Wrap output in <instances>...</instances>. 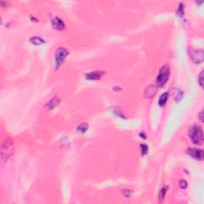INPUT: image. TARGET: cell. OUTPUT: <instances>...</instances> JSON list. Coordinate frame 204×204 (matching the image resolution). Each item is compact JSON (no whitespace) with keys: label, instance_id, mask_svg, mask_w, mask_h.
I'll use <instances>...</instances> for the list:
<instances>
[{"label":"cell","instance_id":"12","mask_svg":"<svg viewBox=\"0 0 204 204\" xmlns=\"http://www.w3.org/2000/svg\"><path fill=\"white\" fill-rule=\"evenodd\" d=\"M167 189H168V187L167 186H164L159 191V202H163V200L164 199V197H165L166 194H167Z\"/></svg>","mask_w":204,"mask_h":204},{"label":"cell","instance_id":"13","mask_svg":"<svg viewBox=\"0 0 204 204\" xmlns=\"http://www.w3.org/2000/svg\"><path fill=\"white\" fill-rule=\"evenodd\" d=\"M88 128H89L88 124L82 123L80 125H78V127H77V131L79 132H81V133H82V134H84L85 132L88 130Z\"/></svg>","mask_w":204,"mask_h":204},{"label":"cell","instance_id":"16","mask_svg":"<svg viewBox=\"0 0 204 204\" xmlns=\"http://www.w3.org/2000/svg\"><path fill=\"white\" fill-rule=\"evenodd\" d=\"M183 4L180 3L179 7L178 8L177 10V15L179 16H183V13H184V11H183Z\"/></svg>","mask_w":204,"mask_h":204},{"label":"cell","instance_id":"7","mask_svg":"<svg viewBox=\"0 0 204 204\" xmlns=\"http://www.w3.org/2000/svg\"><path fill=\"white\" fill-rule=\"evenodd\" d=\"M156 92H157L156 87L153 85H150L145 89L144 95L146 98H152L156 94Z\"/></svg>","mask_w":204,"mask_h":204},{"label":"cell","instance_id":"6","mask_svg":"<svg viewBox=\"0 0 204 204\" xmlns=\"http://www.w3.org/2000/svg\"><path fill=\"white\" fill-rule=\"evenodd\" d=\"M52 25L54 29L58 30V31H63L66 28L65 23H63V21L58 17H55L52 19Z\"/></svg>","mask_w":204,"mask_h":204},{"label":"cell","instance_id":"10","mask_svg":"<svg viewBox=\"0 0 204 204\" xmlns=\"http://www.w3.org/2000/svg\"><path fill=\"white\" fill-rule=\"evenodd\" d=\"M168 96H169L168 92H164V93L162 94L160 97H159V106L163 107V106L165 105L167 101V99H168Z\"/></svg>","mask_w":204,"mask_h":204},{"label":"cell","instance_id":"18","mask_svg":"<svg viewBox=\"0 0 204 204\" xmlns=\"http://www.w3.org/2000/svg\"><path fill=\"white\" fill-rule=\"evenodd\" d=\"M122 193H123L124 196L127 197V198H129V197L131 196V195H132V191L125 189V190H123V191H122Z\"/></svg>","mask_w":204,"mask_h":204},{"label":"cell","instance_id":"2","mask_svg":"<svg viewBox=\"0 0 204 204\" xmlns=\"http://www.w3.org/2000/svg\"><path fill=\"white\" fill-rule=\"evenodd\" d=\"M170 76V67L168 65H164L159 69L158 76L156 78V85L159 87H163L168 81Z\"/></svg>","mask_w":204,"mask_h":204},{"label":"cell","instance_id":"20","mask_svg":"<svg viewBox=\"0 0 204 204\" xmlns=\"http://www.w3.org/2000/svg\"><path fill=\"white\" fill-rule=\"evenodd\" d=\"M199 119L202 122H203V111L202 110L199 113Z\"/></svg>","mask_w":204,"mask_h":204},{"label":"cell","instance_id":"3","mask_svg":"<svg viewBox=\"0 0 204 204\" xmlns=\"http://www.w3.org/2000/svg\"><path fill=\"white\" fill-rule=\"evenodd\" d=\"M69 50L64 47H59L56 50L55 53V64H56V69H58L62 64L65 62L66 57L69 55Z\"/></svg>","mask_w":204,"mask_h":204},{"label":"cell","instance_id":"4","mask_svg":"<svg viewBox=\"0 0 204 204\" xmlns=\"http://www.w3.org/2000/svg\"><path fill=\"white\" fill-rule=\"evenodd\" d=\"M188 54L191 59L195 64H199L203 62L204 60V54L203 50H195L192 47L188 48Z\"/></svg>","mask_w":204,"mask_h":204},{"label":"cell","instance_id":"5","mask_svg":"<svg viewBox=\"0 0 204 204\" xmlns=\"http://www.w3.org/2000/svg\"><path fill=\"white\" fill-rule=\"evenodd\" d=\"M187 154L196 160H203L204 158V152L199 148H188L187 151Z\"/></svg>","mask_w":204,"mask_h":204},{"label":"cell","instance_id":"15","mask_svg":"<svg viewBox=\"0 0 204 204\" xmlns=\"http://www.w3.org/2000/svg\"><path fill=\"white\" fill-rule=\"evenodd\" d=\"M140 148H141V153L142 155H144L148 153V148L146 144H140Z\"/></svg>","mask_w":204,"mask_h":204},{"label":"cell","instance_id":"17","mask_svg":"<svg viewBox=\"0 0 204 204\" xmlns=\"http://www.w3.org/2000/svg\"><path fill=\"white\" fill-rule=\"evenodd\" d=\"M198 80H199V83L201 87H203V71H202L200 73Z\"/></svg>","mask_w":204,"mask_h":204},{"label":"cell","instance_id":"8","mask_svg":"<svg viewBox=\"0 0 204 204\" xmlns=\"http://www.w3.org/2000/svg\"><path fill=\"white\" fill-rule=\"evenodd\" d=\"M103 74L104 73L101 71H93L91 73H87L85 75V77H86V79H88V80H99L100 77H102Z\"/></svg>","mask_w":204,"mask_h":204},{"label":"cell","instance_id":"19","mask_svg":"<svg viewBox=\"0 0 204 204\" xmlns=\"http://www.w3.org/2000/svg\"><path fill=\"white\" fill-rule=\"evenodd\" d=\"M179 186H180V187L183 189H184L187 187V181L186 180H184V179H182L181 181H180V183H179Z\"/></svg>","mask_w":204,"mask_h":204},{"label":"cell","instance_id":"11","mask_svg":"<svg viewBox=\"0 0 204 204\" xmlns=\"http://www.w3.org/2000/svg\"><path fill=\"white\" fill-rule=\"evenodd\" d=\"M30 41H31V43H33L34 45H36V46H40V45H42V44L46 43V41H45V40H43L42 38L37 37V36H35V37L31 38Z\"/></svg>","mask_w":204,"mask_h":204},{"label":"cell","instance_id":"9","mask_svg":"<svg viewBox=\"0 0 204 204\" xmlns=\"http://www.w3.org/2000/svg\"><path fill=\"white\" fill-rule=\"evenodd\" d=\"M60 103V99L58 98V96H54L50 100H49V102L46 104V108L47 109H54V108H56L58 104Z\"/></svg>","mask_w":204,"mask_h":204},{"label":"cell","instance_id":"14","mask_svg":"<svg viewBox=\"0 0 204 204\" xmlns=\"http://www.w3.org/2000/svg\"><path fill=\"white\" fill-rule=\"evenodd\" d=\"M175 100H176L177 102H179V101L182 100L183 96V92L180 91L179 89H177V90H176V93H175Z\"/></svg>","mask_w":204,"mask_h":204},{"label":"cell","instance_id":"1","mask_svg":"<svg viewBox=\"0 0 204 204\" xmlns=\"http://www.w3.org/2000/svg\"><path fill=\"white\" fill-rule=\"evenodd\" d=\"M188 134L195 144L200 145L203 142V132L202 128L198 124H193L189 128Z\"/></svg>","mask_w":204,"mask_h":204}]
</instances>
